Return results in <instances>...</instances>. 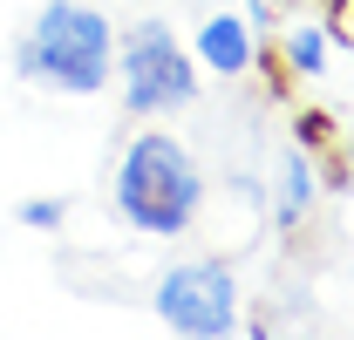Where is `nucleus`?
Segmentation results:
<instances>
[{"instance_id":"39448f33","label":"nucleus","mask_w":354,"mask_h":340,"mask_svg":"<svg viewBox=\"0 0 354 340\" xmlns=\"http://www.w3.org/2000/svg\"><path fill=\"white\" fill-rule=\"evenodd\" d=\"M252 55H259L252 21H239V14H212V21H198V35H191V62L212 68V75H245Z\"/></svg>"},{"instance_id":"f03ea898","label":"nucleus","mask_w":354,"mask_h":340,"mask_svg":"<svg viewBox=\"0 0 354 340\" xmlns=\"http://www.w3.org/2000/svg\"><path fill=\"white\" fill-rule=\"evenodd\" d=\"M116 211L143 238H177L205 211V170L171 129H136L116 164Z\"/></svg>"},{"instance_id":"20e7f679","label":"nucleus","mask_w":354,"mask_h":340,"mask_svg":"<svg viewBox=\"0 0 354 340\" xmlns=\"http://www.w3.org/2000/svg\"><path fill=\"white\" fill-rule=\"evenodd\" d=\"M157 320L191 340L239 334V279L225 258H184L157 279Z\"/></svg>"},{"instance_id":"0eeeda50","label":"nucleus","mask_w":354,"mask_h":340,"mask_svg":"<svg viewBox=\"0 0 354 340\" xmlns=\"http://www.w3.org/2000/svg\"><path fill=\"white\" fill-rule=\"evenodd\" d=\"M313 191H320V184H313V164H307V150L293 143V150H286V164H279V205H272L279 225H300V218L313 211Z\"/></svg>"},{"instance_id":"423d86ee","label":"nucleus","mask_w":354,"mask_h":340,"mask_svg":"<svg viewBox=\"0 0 354 340\" xmlns=\"http://www.w3.org/2000/svg\"><path fill=\"white\" fill-rule=\"evenodd\" d=\"M327 62H334V28H327V21H300V28L286 35V68H293L300 82H320Z\"/></svg>"},{"instance_id":"7ed1b4c3","label":"nucleus","mask_w":354,"mask_h":340,"mask_svg":"<svg viewBox=\"0 0 354 340\" xmlns=\"http://www.w3.org/2000/svg\"><path fill=\"white\" fill-rule=\"evenodd\" d=\"M116 82H123V109L130 116H177L198 102V62L177 41L171 21H136L116 41Z\"/></svg>"},{"instance_id":"1a4fd4ad","label":"nucleus","mask_w":354,"mask_h":340,"mask_svg":"<svg viewBox=\"0 0 354 340\" xmlns=\"http://www.w3.org/2000/svg\"><path fill=\"white\" fill-rule=\"evenodd\" d=\"M293 129H300V150H313V143L327 136V116H313V109H307V116H300V123H293Z\"/></svg>"},{"instance_id":"6e6552de","label":"nucleus","mask_w":354,"mask_h":340,"mask_svg":"<svg viewBox=\"0 0 354 340\" xmlns=\"http://www.w3.org/2000/svg\"><path fill=\"white\" fill-rule=\"evenodd\" d=\"M14 218H21L28 232H55V225L68 218V205H62V198H28V205H21Z\"/></svg>"},{"instance_id":"f257e3e1","label":"nucleus","mask_w":354,"mask_h":340,"mask_svg":"<svg viewBox=\"0 0 354 340\" xmlns=\"http://www.w3.org/2000/svg\"><path fill=\"white\" fill-rule=\"evenodd\" d=\"M14 68L55 95H102V82H116V28L88 0H41L14 41Z\"/></svg>"}]
</instances>
